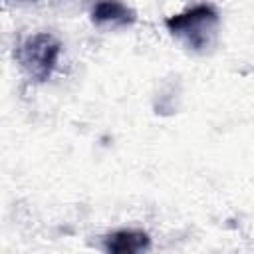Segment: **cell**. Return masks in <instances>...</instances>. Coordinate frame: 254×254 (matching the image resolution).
Segmentation results:
<instances>
[{
    "instance_id": "cell-2",
    "label": "cell",
    "mask_w": 254,
    "mask_h": 254,
    "mask_svg": "<svg viewBox=\"0 0 254 254\" xmlns=\"http://www.w3.org/2000/svg\"><path fill=\"white\" fill-rule=\"evenodd\" d=\"M60 42L48 34V32H38L28 36L16 50V60L22 67V71L32 79V81H46L60 58Z\"/></svg>"
},
{
    "instance_id": "cell-1",
    "label": "cell",
    "mask_w": 254,
    "mask_h": 254,
    "mask_svg": "<svg viewBox=\"0 0 254 254\" xmlns=\"http://www.w3.org/2000/svg\"><path fill=\"white\" fill-rule=\"evenodd\" d=\"M167 30L183 40L192 50H204L210 46L214 30L218 26V14L208 4L192 6L181 14H173L165 20Z\"/></svg>"
},
{
    "instance_id": "cell-3",
    "label": "cell",
    "mask_w": 254,
    "mask_h": 254,
    "mask_svg": "<svg viewBox=\"0 0 254 254\" xmlns=\"http://www.w3.org/2000/svg\"><path fill=\"white\" fill-rule=\"evenodd\" d=\"M91 20L97 26H129L137 20V16L121 0H99L91 10Z\"/></svg>"
},
{
    "instance_id": "cell-4",
    "label": "cell",
    "mask_w": 254,
    "mask_h": 254,
    "mask_svg": "<svg viewBox=\"0 0 254 254\" xmlns=\"http://www.w3.org/2000/svg\"><path fill=\"white\" fill-rule=\"evenodd\" d=\"M149 244V234L141 230H117L105 236V250L111 254H135L147 250Z\"/></svg>"
}]
</instances>
